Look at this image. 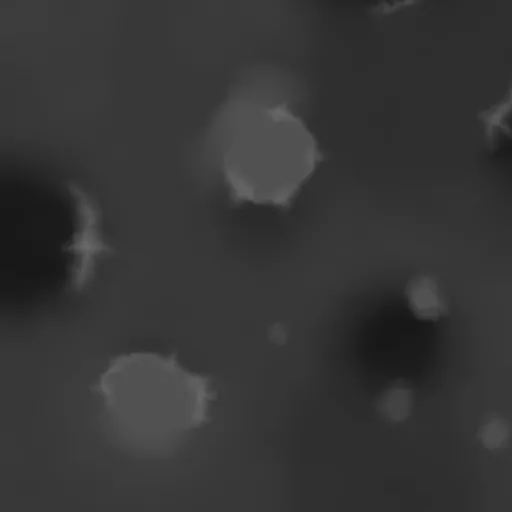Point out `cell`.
I'll return each instance as SVG.
<instances>
[{"instance_id":"obj_1","label":"cell","mask_w":512,"mask_h":512,"mask_svg":"<svg viewBox=\"0 0 512 512\" xmlns=\"http://www.w3.org/2000/svg\"><path fill=\"white\" fill-rule=\"evenodd\" d=\"M211 132L236 203L288 206L323 158L314 135L283 103L232 97Z\"/></svg>"},{"instance_id":"obj_2","label":"cell","mask_w":512,"mask_h":512,"mask_svg":"<svg viewBox=\"0 0 512 512\" xmlns=\"http://www.w3.org/2000/svg\"><path fill=\"white\" fill-rule=\"evenodd\" d=\"M112 428L128 446L160 451L208 420V377L185 369L175 355H118L95 387Z\"/></svg>"},{"instance_id":"obj_3","label":"cell","mask_w":512,"mask_h":512,"mask_svg":"<svg viewBox=\"0 0 512 512\" xmlns=\"http://www.w3.org/2000/svg\"><path fill=\"white\" fill-rule=\"evenodd\" d=\"M68 190L75 216V231L67 246L73 260L69 284L79 290L91 279L99 258L110 249L101 236L100 214L92 197L78 185L70 184Z\"/></svg>"},{"instance_id":"obj_4","label":"cell","mask_w":512,"mask_h":512,"mask_svg":"<svg viewBox=\"0 0 512 512\" xmlns=\"http://www.w3.org/2000/svg\"><path fill=\"white\" fill-rule=\"evenodd\" d=\"M486 150L493 154L512 146V80L504 95L478 115Z\"/></svg>"},{"instance_id":"obj_5","label":"cell","mask_w":512,"mask_h":512,"mask_svg":"<svg viewBox=\"0 0 512 512\" xmlns=\"http://www.w3.org/2000/svg\"><path fill=\"white\" fill-rule=\"evenodd\" d=\"M404 293L409 309L419 320L437 321L447 313L446 301L432 276L412 278L406 284Z\"/></svg>"},{"instance_id":"obj_6","label":"cell","mask_w":512,"mask_h":512,"mask_svg":"<svg viewBox=\"0 0 512 512\" xmlns=\"http://www.w3.org/2000/svg\"><path fill=\"white\" fill-rule=\"evenodd\" d=\"M412 399V390L408 386L394 384L382 393L378 409L387 420L399 423L409 416Z\"/></svg>"},{"instance_id":"obj_7","label":"cell","mask_w":512,"mask_h":512,"mask_svg":"<svg viewBox=\"0 0 512 512\" xmlns=\"http://www.w3.org/2000/svg\"><path fill=\"white\" fill-rule=\"evenodd\" d=\"M510 437L507 422L500 417L488 418L479 428L478 438L482 446L490 451L502 449Z\"/></svg>"},{"instance_id":"obj_8","label":"cell","mask_w":512,"mask_h":512,"mask_svg":"<svg viewBox=\"0 0 512 512\" xmlns=\"http://www.w3.org/2000/svg\"><path fill=\"white\" fill-rule=\"evenodd\" d=\"M420 1L421 0H384V3L381 4V10L389 12L390 10L413 6Z\"/></svg>"},{"instance_id":"obj_9","label":"cell","mask_w":512,"mask_h":512,"mask_svg":"<svg viewBox=\"0 0 512 512\" xmlns=\"http://www.w3.org/2000/svg\"><path fill=\"white\" fill-rule=\"evenodd\" d=\"M280 332H282V331H281L279 328H276V329L274 328V329H273L272 336L279 335V334H280ZM281 335H284V333H281ZM280 338H282V339H283V337H282V336H277V340H278V339H280Z\"/></svg>"}]
</instances>
